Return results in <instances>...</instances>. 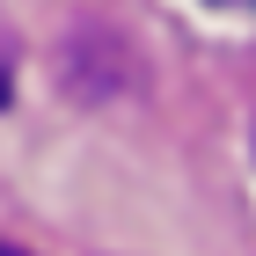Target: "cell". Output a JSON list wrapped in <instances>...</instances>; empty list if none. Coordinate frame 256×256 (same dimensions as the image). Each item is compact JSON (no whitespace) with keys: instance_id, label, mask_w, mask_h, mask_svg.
Returning a JSON list of instances; mask_svg holds the SVG:
<instances>
[{"instance_id":"6da1fadb","label":"cell","mask_w":256,"mask_h":256,"mask_svg":"<svg viewBox=\"0 0 256 256\" xmlns=\"http://www.w3.org/2000/svg\"><path fill=\"white\" fill-rule=\"evenodd\" d=\"M8 80H15V66H8V37H0V102H8Z\"/></svg>"},{"instance_id":"7a4b0ae2","label":"cell","mask_w":256,"mask_h":256,"mask_svg":"<svg viewBox=\"0 0 256 256\" xmlns=\"http://www.w3.org/2000/svg\"><path fill=\"white\" fill-rule=\"evenodd\" d=\"M0 256H30V249H15V242H0Z\"/></svg>"},{"instance_id":"3957f363","label":"cell","mask_w":256,"mask_h":256,"mask_svg":"<svg viewBox=\"0 0 256 256\" xmlns=\"http://www.w3.org/2000/svg\"><path fill=\"white\" fill-rule=\"evenodd\" d=\"M212 8H249V0H212Z\"/></svg>"}]
</instances>
